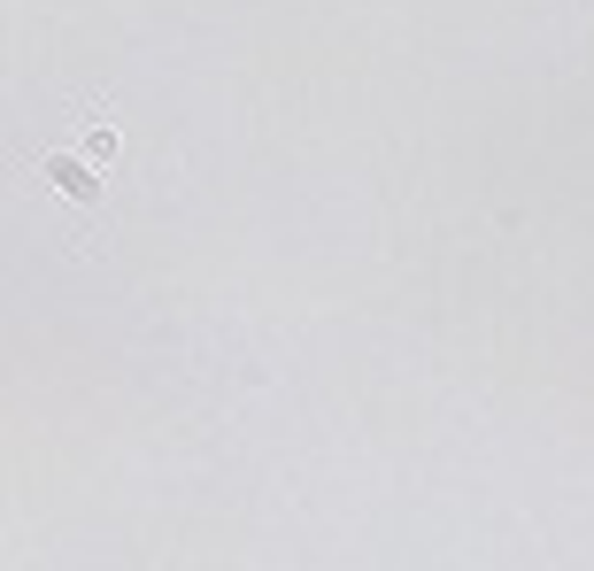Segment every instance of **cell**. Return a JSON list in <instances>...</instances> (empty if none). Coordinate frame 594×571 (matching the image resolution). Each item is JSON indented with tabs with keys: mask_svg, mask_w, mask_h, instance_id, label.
<instances>
[{
	"mask_svg": "<svg viewBox=\"0 0 594 571\" xmlns=\"http://www.w3.org/2000/svg\"><path fill=\"white\" fill-rule=\"evenodd\" d=\"M94 171H101L94 154H47V178H54L70 201H94V194H101V178H94Z\"/></svg>",
	"mask_w": 594,
	"mask_h": 571,
	"instance_id": "6da1fadb",
	"label": "cell"
},
{
	"mask_svg": "<svg viewBox=\"0 0 594 571\" xmlns=\"http://www.w3.org/2000/svg\"><path fill=\"white\" fill-rule=\"evenodd\" d=\"M77 154H94V162H116V132H109V124H85V132H77Z\"/></svg>",
	"mask_w": 594,
	"mask_h": 571,
	"instance_id": "7a4b0ae2",
	"label": "cell"
}]
</instances>
